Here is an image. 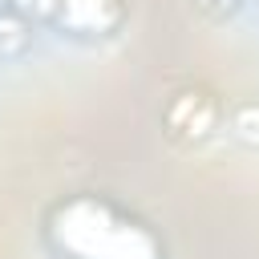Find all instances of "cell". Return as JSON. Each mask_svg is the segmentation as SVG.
<instances>
[{
	"instance_id": "obj_2",
	"label": "cell",
	"mask_w": 259,
	"mask_h": 259,
	"mask_svg": "<svg viewBox=\"0 0 259 259\" xmlns=\"http://www.w3.org/2000/svg\"><path fill=\"white\" fill-rule=\"evenodd\" d=\"M101 8H113V0H61V20H69L77 32H101L113 24V16H101Z\"/></svg>"
},
{
	"instance_id": "obj_1",
	"label": "cell",
	"mask_w": 259,
	"mask_h": 259,
	"mask_svg": "<svg viewBox=\"0 0 259 259\" xmlns=\"http://www.w3.org/2000/svg\"><path fill=\"white\" fill-rule=\"evenodd\" d=\"M85 214L89 219H81L77 202L65 210V223H69L65 243L73 255H81V259H97V251H101V259H150L154 255L150 239L142 231H134V223H113L109 210L93 206V202H85Z\"/></svg>"
}]
</instances>
